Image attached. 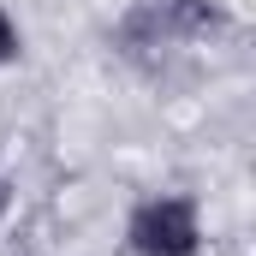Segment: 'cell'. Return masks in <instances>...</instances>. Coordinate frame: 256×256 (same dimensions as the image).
<instances>
[{
  "label": "cell",
  "mask_w": 256,
  "mask_h": 256,
  "mask_svg": "<svg viewBox=\"0 0 256 256\" xmlns=\"http://www.w3.org/2000/svg\"><path fill=\"white\" fill-rule=\"evenodd\" d=\"M232 18L220 0H137L120 30H114V48L120 54H149V48H191L220 36Z\"/></svg>",
  "instance_id": "obj_1"
},
{
  "label": "cell",
  "mask_w": 256,
  "mask_h": 256,
  "mask_svg": "<svg viewBox=\"0 0 256 256\" xmlns=\"http://www.w3.org/2000/svg\"><path fill=\"white\" fill-rule=\"evenodd\" d=\"M126 250L131 256H196L202 250L196 196H185V191L143 196V202L126 214Z\"/></svg>",
  "instance_id": "obj_2"
},
{
  "label": "cell",
  "mask_w": 256,
  "mask_h": 256,
  "mask_svg": "<svg viewBox=\"0 0 256 256\" xmlns=\"http://www.w3.org/2000/svg\"><path fill=\"white\" fill-rule=\"evenodd\" d=\"M18 54H24V36H18V24H12L6 6H0V66H12Z\"/></svg>",
  "instance_id": "obj_3"
},
{
  "label": "cell",
  "mask_w": 256,
  "mask_h": 256,
  "mask_svg": "<svg viewBox=\"0 0 256 256\" xmlns=\"http://www.w3.org/2000/svg\"><path fill=\"white\" fill-rule=\"evenodd\" d=\"M6 202H12V191H6V179H0V214H6Z\"/></svg>",
  "instance_id": "obj_4"
}]
</instances>
